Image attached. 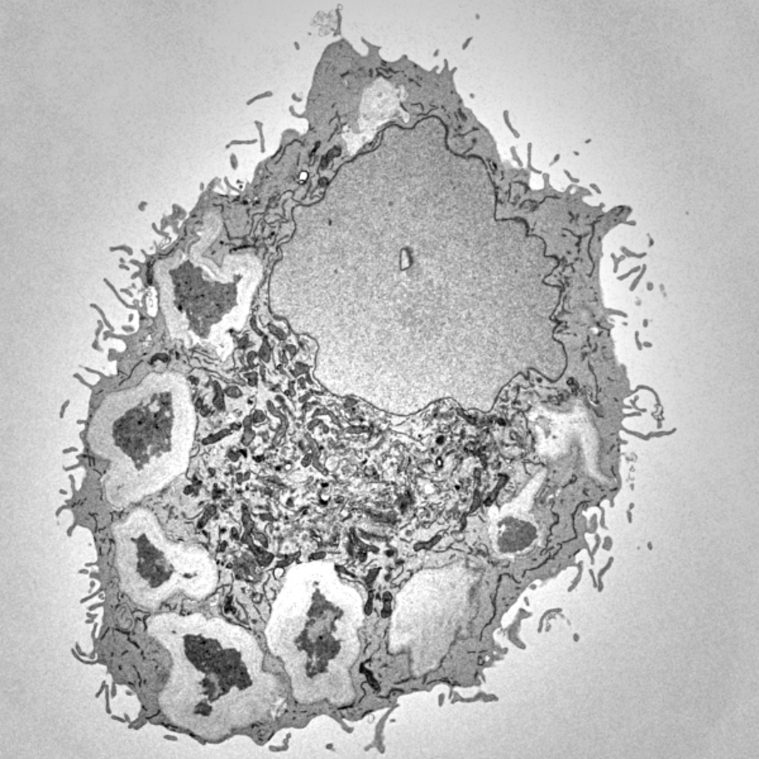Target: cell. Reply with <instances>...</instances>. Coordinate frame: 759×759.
Returning a JSON list of instances; mask_svg holds the SVG:
<instances>
[{
  "label": "cell",
  "mask_w": 759,
  "mask_h": 759,
  "mask_svg": "<svg viewBox=\"0 0 759 759\" xmlns=\"http://www.w3.org/2000/svg\"><path fill=\"white\" fill-rule=\"evenodd\" d=\"M147 631L171 658L158 702L172 724L216 741L280 716L285 687L250 631L203 614L156 615Z\"/></svg>",
  "instance_id": "cell-1"
},
{
  "label": "cell",
  "mask_w": 759,
  "mask_h": 759,
  "mask_svg": "<svg viewBox=\"0 0 759 759\" xmlns=\"http://www.w3.org/2000/svg\"><path fill=\"white\" fill-rule=\"evenodd\" d=\"M362 596L327 562L292 568L266 626L271 653L282 662L292 696L303 705H353L352 670L361 654Z\"/></svg>",
  "instance_id": "cell-2"
},
{
  "label": "cell",
  "mask_w": 759,
  "mask_h": 759,
  "mask_svg": "<svg viewBox=\"0 0 759 759\" xmlns=\"http://www.w3.org/2000/svg\"><path fill=\"white\" fill-rule=\"evenodd\" d=\"M195 411L187 380L151 374L100 404L89 429L94 455L106 462V499L124 508L155 494L187 467Z\"/></svg>",
  "instance_id": "cell-3"
},
{
  "label": "cell",
  "mask_w": 759,
  "mask_h": 759,
  "mask_svg": "<svg viewBox=\"0 0 759 759\" xmlns=\"http://www.w3.org/2000/svg\"><path fill=\"white\" fill-rule=\"evenodd\" d=\"M123 592L155 609L176 594L204 600L218 585V567L203 547L170 541L151 511L138 509L113 528Z\"/></svg>",
  "instance_id": "cell-4"
},
{
  "label": "cell",
  "mask_w": 759,
  "mask_h": 759,
  "mask_svg": "<svg viewBox=\"0 0 759 759\" xmlns=\"http://www.w3.org/2000/svg\"><path fill=\"white\" fill-rule=\"evenodd\" d=\"M470 582L460 566L423 571L397 596L389 650L406 654L415 675L438 666L455 642L467 609Z\"/></svg>",
  "instance_id": "cell-5"
},
{
  "label": "cell",
  "mask_w": 759,
  "mask_h": 759,
  "mask_svg": "<svg viewBox=\"0 0 759 759\" xmlns=\"http://www.w3.org/2000/svg\"><path fill=\"white\" fill-rule=\"evenodd\" d=\"M490 536L492 547L499 555L514 557L533 548L537 542L538 529L531 520L508 514L494 523Z\"/></svg>",
  "instance_id": "cell-6"
},
{
  "label": "cell",
  "mask_w": 759,
  "mask_h": 759,
  "mask_svg": "<svg viewBox=\"0 0 759 759\" xmlns=\"http://www.w3.org/2000/svg\"><path fill=\"white\" fill-rule=\"evenodd\" d=\"M504 116H505V123H506V124H508L509 129H510V131H511V132H513V135H514L515 137H516V138H519V137H520L519 133H518V132H516V131H515V129L513 128V127H511V124H510V122H509V117H508L509 113H508V111H505V113H504Z\"/></svg>",
  "instance_id": "cell-7"
},
{
  "label": "cell",
  "mask_w": 759,
  "mask_h": 759,
  "mask_svg": "<svg viewBox=\"0 0 759 759\" xmlns=\"http://www.w3.org/2000/svg\"><path fill=\"white\" fill-rule=\"evenodd\" d=\"M511 153H513V156H514V160L515 161H516V162H518V164H519V166H523V162L520 161L519 157H518V155H516V151H515V147H511Z\"/></svg>",
  "instance_id": "cell-8"
},
{
  "label": "cell",
  "mask_w": 759,
  "mask_h": 759,
  "mask_svg": "<svg viewBox=\"0 0 759 759\" xmlns=\"http://www.w3.org/2000/svg\"><path fill=\"white\" fill-rule=\"evenodd\" d=\"M565 174H566L567 177H568V179H570L571 182H575V184H577V182H580V180H578V179H575V177H572V175L570 174V171H568V170H565Z\"/></svg>",
  "instance_id": "cell-9"
},
{
  "label": "cell",
  "mask_w": 759,
  "mask_h": 759,
  "mask_svg": "<svg viewBox=\"0 0 759 759\" xmlns=\"http://www.w3.org/2000/svg\"><path fill=\"white\" fill-rule=\"evenodd\" d=\"M590 187H592V189H594V190H595L596 193L599 194V195H600V194L602 193V190H600V189H599V187H597V185H596V184H590Z\"/></svg>",
  "instance_id": "cell-10"
},
{
  "label": "cell",
  "mask_w": 759,
  "mask_h": 759,
  "mask_svg": "<svg viewBox=\"0 0 759 759\" xmlns=\"http://www.w3.org/2000/svg\"><path fill=\"white\" fill-rule=\"evenodd\" d=\"M231 160H232V164H233V169H237V161H236V156H234V155H232V158H231Z\"/></svg>",
  "instance_id": "cell-11"
},
{
  "label": "cell",
  "mask_w": 759,
  "mask_h": 759,
  "mask_svg": "<svg viewBox=\"0 0 759 759\" xmlns=\"http://www.w3.org/2000/svg\"><path fill=\"white\" fill-rule=\"evenodd\" d=\"M560 158H561V155H557V156H555V160H553V161H552V162H550V166H552V165H555V162H557V161H558V160H560Z\"/></svg>",
  "instance_id": "cell-12"
}]
</instances>
